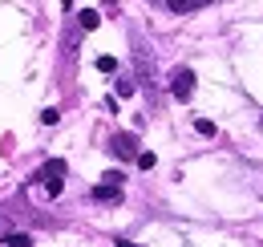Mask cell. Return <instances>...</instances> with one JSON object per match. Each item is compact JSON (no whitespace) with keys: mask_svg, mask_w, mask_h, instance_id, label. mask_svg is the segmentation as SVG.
<instances>
[{"mask_svg":"<svg viewBox=\"0 0 263 247\" xmlns=\"http://www.w3.org/2000/svg\"><path fill=\"white\" fill-rule=\"evenodd\" d=\"M93 199L98 203H122V183H98L93 186Z\"/></svg>","mask_w":263,"mask_h":247,"instance_id":"cell-4","label":"cell"},{"mask_svg":"<svg viewBox=\"0 0 263 247\" xmlns=\"http://www.w3.org/2000/svg\"><path fill=\"white\" fill-rule=\"evenodd\" d=\"M77 21H81V29H98L101 12H98V8H81V12H77Z\"/></svg>","mask_w":263,"mask_h":247,"instance_id":"cell-6","label":"cell"},{"mask_svg":"<svg viewBox=\"0 0 263 247\" xmlns=\"http://www.w3.org/2000/svg\"><path fill=\"white\" fill-rule=\"evenodd\" d=\"M36 179L45 183V190H49V195H61V186H65V158L45 162V166L36 170Z\"/></svg>","mask_w":263,"mask_h":247,"instance_id":"cell-1","label":"cell"},{"mask_svg":"<svg viewBox=\"0 0 263 247\" xmlns=\"http://www.w3.org/2000/svg\"><path fill=\"white\" fill-rule=\"evenodd\" d=\"M138 166H142V170H154V166H158V158L150 154V150H142V154H138Z\"/></svg>","mask_w":263,"mask_h":247,"instance_id":"cell-8","label":"cell"},{"mask_svg":"<svg viewBox=\"0 0 263 247\" xmlns=\"http://www.w3.org/2000/svg\"><path fill=\"white\" fill-rule=\"evenodd\" d=\"M4 243L8 247H33V235H25V231L21 235H4Z\"/></svg>","mask_w":263,"mask_h":247,"instance_id":"cell-7","label":"cell"},{"mask_svg":"<svg viewBox=\"0 0 263 247\" xmlns=\"http://www.w3.org/2000/svg\"><path fill=\"white\" fill-rule=\"evenodd\" d=\"M98 69H101V73H114V69H118V61L105 53V57H98Z\"/></svg>","mask_w":263,"mask_h":247,"instance_id":"cell-9","label":"cell"},{"mask_svg":"<svg viewBox=\"0 0 263 247\" xmlns=\"http://www.w3.org/2000/svg\"><path fill=\"white\" fill-rule=\"evenodd\" d=\"M57 118H61L57 110H41V122H45V126H57Z\"/></svg>","mask_w":263,"mask_h":247,"instance_id":"cell-10","label":"cell"},{"mask_svg":"<svg viewBox=\"0 0 263 247\" xmlns=\"http://www.w3.org/2000/svg\"><path fill=\"white\" fill-rule=\"evenodd\" d=\"M109 150H114L118 158H138V138H134V134H114Z\"/></svg>","mask_w":263,"mask_h":247,"instance_id":"cell-3","label":"cell"},{"mask_svg":"<svg viewBox=\"0 0 263 247\" xmlns=\"http://www.w3.org/2000/svg\"><path fill=\"white\" fill-rule=\"evenodd\" d=\"M195 130H198V134H206V138H211V134H215V122H206V118H202V122H198Z\"/></svg>","mask_w":263,"mask_h":247,"instance_id":"cell-11","label":"cell"},{"mask_svg":"<svg viewBox=\"0 0 263 247\" xmlns=\"http://www.w3.org/2000/svg\"><path fill=\"white\" fill-rule=\"evenodd\" d=\"M118 247H138V243H130V239H118Z\"/></svg>","mask_w":263,"mask_h":247,"instance_id":"cell-12","label":"cell"},{"mask_svg":"<svg viewBox=\"0 0 263 247\" xmlns=\"http://www.w3.org/2000/svg\"><path fill=\"white\" fill-rule=\"evenodd\" d=\"M166 8L170 12H198V8H206V0H166Z\"/></svg>","mask_w":263,"mask_h":247,"instance_id":"cell-5","label":"cell"},{"mask_svg":"<svg viewBox=\"0 0 263 247\" xmlns=\"http://www.w3.org/2000/svg\"><path fill=\"white\" fill-rule=\"evenodd\" d=\"M170 93H174L178 101H186V97L195 93V69H174V77H170Z\"/></svg>","mask_w":263,"mask_h":247,"instance_id":"cell-2","label":"cell"}]
</instances>
